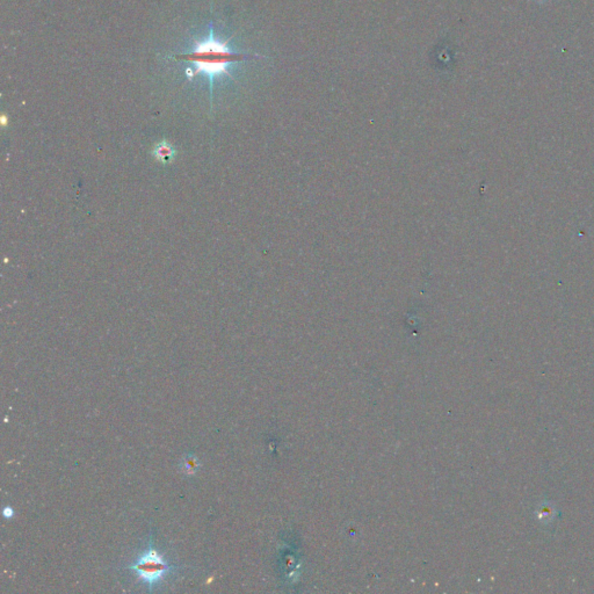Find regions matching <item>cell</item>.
Wrapping results in <instances>:
<instances>
[{"label":"cell","instance_id":"cell-1","mask_svg":"<svg viewBox=\"0 0 594 594\" xmlns=\"http://www.w3.org/2000/svg\"><path fill=\"white\" fill-rule=\"evenodd\" d=\"M209 36L207 40L196 42L190 52L177 55L175 58L180 61L189 62L194 65V77L197 74H206L209 79L210 86V101L213 104L214 81L217 77L226 74L231 78L229 73V66L237 62L247 60L251 55L236 53L230 49L228 43L215 37L213 22L209 23Z\"/></svg>","mask_w":594,"mask_h":594},{"label":"cell","instance_id":"cell-2","mask_svg":"<svg viewBox=\"0 0 594 594\" xmlns=\"http://www.w3.org/2000/svg\"><path fill=\"white\" fill-rule=\"evenodd\" d=\"M127 568L136 574L137 579L150 592L162 584L167 576L178 571V566L166 560L151 537L143 553Z\"/></svg>","mask_w":594,"mask_h":594},{"label":"cell","instance_id":"cell-3","mask_svg":"<svg viewBox=\"0 0 594 594\" xmlns=\"http://www.w3.org/2000/svg\"><path fill=\"white\" fill-rule=\"evenodd\" d=\"M180 467L183 474L188 476H194L197 472L199 469H200L201 463L195 455L187 454L182 457Z\"/></svg>","mask_w":594,"mask_h":594},{"label":"cell","instance_id":"cell-4","mask_svg":"<svg viewBox=\"0 0 594 594\" xmlns=\"http://www.w3.org/2000/svg\"><path fill=\"white\" fill-rule=\"evenodd\" d=\"M555 513H556V511H555L554 506L550 503H543V504H541V505L538 506L537 511H536L537 518L540 519L541 522H544V523H548L550 521H553V519L555 517Z\"/></svg>","mask_w":594,"mask_h":594},{"label":"cell","instance_id":"cell-5","mask_svg":"<svg viewBox=\"0 0 594 594\" xmlns=\"http://www.w3.org/2000/svg\"><path fill=\"white\" fill-rule=\"evenodd\" d=\"M173 150H172V147L169 145V144L164 143V144H159L156 147V151H155V155L157 156V158L162 160V162H169V160L173 157Z\"/></svg>","mask_w":594,"mask_h":594},{"label":"cell","instance_id":"cell-6","mask_svg":"<svg viewBox=\"0 0 594 594\" xmlns=\"http://www.w3.org/2000/svg\"><path fill=\"white\" fill-rule=\"evenodd\" d=\"M13 514H14V511L10 506L5 507V509H4V511H3V515L5 519H12L13 518Z\"/></svg>","mask_w":594,"mask_h":594}]
</instances>
